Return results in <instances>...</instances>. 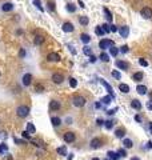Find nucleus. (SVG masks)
<instances>
[{
  "label": "nucleus",
  "instance_id": "obj_33",
  "mask_svg": "<svg viewBox=\"0 0 152 160\" xmlns=\"http://www.w3.org/2000/svg\"><path fill=\"white\" fill-rule=\"evenodd\" d=\"M57 153H59L60 156H66V155H67V148H66V147H59V148H57Z\"/></svg>",
  "mask_w": 152,
  "mask_h": 160
},
{
  "label": "nucleus",
  "instance_id": "obj_32",
  "mask_svg": "<svg viewBox=\"0 0 152 160\" xmlns=\"http://www.w3.org/2000/svg\"><path fill=\"white\" fill-rule=\"evenodd\" d=\"M32 2H33V6H35L39 11H41V12L44 11V8L41 7V2H40V0H32Z\"/></svg>",
  "mask_w": 152,
  "mask_h": 160
},
{
  "label": "nucleus",
  "instance_id": "obj_60",
  "mask_svg": "<svg viewBox=\"0 0 152 160\" xmlns=\"http://www.w3.org/2000/svg\"><path fill=\"white\" fill-rule=\"evenodd\" d=\"M149 97H151V100H152V92H149Z\"/></svg>",
  "mask_w": 152,
  "mask_h": 160
},
{
  "label": "nucleus",
  "instance_id": "obj_45",
  "mask_svg": "<svg viewBox=\"0 0 152 160\" xmlns=\"http://www.w3.org/2000/svg\"><path fill=\"white\" fill-rule=\"evenodd\" d=\"M35 89H36V92H43V89H44V87H43V84H37Z\"/></svg>",
  "mask_w": 152,
  "mask_h": 160
},
{
  "label": "nucleus",
  "instance_id": "obj_10",
  "mask_svg": "<svg viewBox=\"0 0 152 160\" xmlns=\"http://www.w3.org/2000/svg\"><path fill=\"white\" fill-rule=\"evenodd\" d=\"M31 83H32V75L31 73H26L23 76V86L28 87V86H31Z\"/></svg>",
  "mask_w": 152,
  "mask_h": 160
},
{
  "label": "nucleus",
  "instance_id": "obj_1",
  "mask_svg": "<svg viewBox=\"0 0 152 160\" xmlns=\"http://www.w3.org/2000/svg\"><path fill=\"white\" fill-rule=\"evenodd\" d=\"M28 113H30V108H28L27 106H19V107L16 108V115H17L19 117H21V119L27 117Z\"/></svg>",
  "mask_w": 152,
  "mask_h": 160
},
{
  "label": "nucleus",
  "instance_id": "obj_40",
  "mask_svg": "<svg viewBox=\"0 0 152 160\" xmlns=\"http://www.w3.org/2000/svg\"><path fill=\"white\" fill-rule=\"evenodd\" d=\"M104 127H105L107 129H111V128L114 127V123L111 122V120H107V122H104Z\"/></svg>",
  "mask_w": 152,
  "mask_h": 160
},
{
  "label": "nucleus",
  "instance_id": "obj_27",
  "mask_svg": "<svg viewBox=\"0 0 152 160\" xmlns=\"http://www.w3.org/2000/svg\"><path fill=\"white\" fill-rule=\"evenodd\" d=\"M123 144H124V148H132V146H134V143H132L131 139H124L123 140Z\"/></svg>",
  "mask_w": 152,
  "mask_h": 160
},
{
  "label": "nucleus",
  "instance_id": "obj_35",
  "mask_svg": "<svg viewBox=\"0 0 152 160\" xmlns=\"http://www.w3.org/2000/svg\"><path fill=\"white\" fill-rule=\"evenodd\" d=\"M119 52H120V49H117V48H116L115 46L110 48V53H111V55H112L114 57H115V56H117V53H119Z\"/></svg>",
  "mask_w": 152,
  "mask_h": 160
},
{
  "label": "nucleus",
  "instance_id": "obj_50",
  "mask_svg": "<svg viewBox=\"0 0 152 160\" xmlns=\"http://www.w3.org/2000/svg\"><path fill=\"white\" fill-rule=\"evenodd\" d=\"M147 108H148L149 111H152V100H149V102L147 103Z\"/></svg>",
  "mask_w": 152,
  "mask_h": 160
},
{
  "label": "nucleus",
  "instance_id": "obj_4",
  "mask_svg": "<svg viewBox=\"0 0 152 160\" xmlns=\"http://www.w3.org/2000/svg\"><path fill=\"white\" fill-rule=\"evenodd\" d=\"M90 146H91L92 149H97V148H100L103 146V140L100 137H94L91 142H90Z\"/></svg>",
  "mask_w": 152,
  "mask_h": 160
},
{
  "label": "nucleus",
  "instance_id": "obj_42",
  "mask_svg": "<svg viewBox=\"0 0 152 160\" xmlns=\"http://www.w3.org/2000/svg\"><path fill=\"white\" fill-rule=\"evenodd\" d=\"M139 64H140L141 67H148V62H147L145 59H143V57L139 59Z\"/></svg>",
  "mask_w": 152,
  "mask_h": 160
},
{
  "label": "nucleus",
  "instance_id": "obj_19",
  "mask_svg": "<svg viewBox=\"0 0 152 160\" xmlns=\"http://www.w3.org/2000/svg\"><path fill=\"white\" fill-rule=\"evenodd\" d=\"M55 6L56 4H55V2H52V0H48V2H47V9L50 12H55V9H56Z\"/></svg>",
  "mask_w": 152,
  "mask_h": 160
},
{
  "label": "nucleus",
  "instance_id": "obj_20",
  "mask_svg": "<svg viewBox=\"0 0 152 160\" xmlns=\"http://www.w3.org/2000/svg\"><path fill=\"white\" fill-rule=\"evenodd\" d=\"M79 23H80L81 26H88V23H90L88 16H80V17H79Z\"/></svg>",
  "mask_w": 152,
  "mask_h": 160
},
{
  "label": "nucleus",
  "instance_id": "obj_39",
  "mask_svg": "<svg viewBox=\"0 0 152 160\" xmlns=\"http://www.w3.org/2000/svg\"><path fill=\"white\" fill-rule=\"evenodd\" d=\"M70 86H71L72 88H76V87H77V82H76L75 77H70Z\"/></svg>",
  "mask_w": 152,
  "mask_h": 160
},
{
  "label": "nucleus",
  "instance_id": "obj_46",
  "mask_svg": "<svg viewBox=\"0 0 152 160\" xmlns=\"http://www.w3.org/2000/svg\"><path fill=\"white\" fill-rule=\"evenodd\" d=\"M8 149V147L6 146V144H0V153H2V152H6Z\"/></svg>",
  "mask_w": 152,
  "mask_h": 160
},
{
  "label": "nucleus",
  "instance_id": "obj_41",
  "mask_svg": "<svg viewBox=\"0 0 152 160\" xmlns=\"http://www.w3.org/2000/svg\"><path fill=\"white\" fill-rule=\"evenodd\" d=\"M117 153H119L120 157H125V156H127V151H125L124 148H119V149H117Z\"/></svg>",
  "mask_w": 152,
  "mask_h": 160
},
{
  "label": "nucleus",
  "instance_id": "obj_6",
  "mask_svg": "<svg viewBox=\"0 0 152 160\" xmlns=\"http://www.w3.org/2000/svg\"><path fill=\"white\" fill-rule=\"evenodd\" d=\"M47 60H48V62H52V63L60 62V55L57 52H50L47 55Z\"/></svg>",
  "mask_w": 152,
  "mask_h": 160
},
{
  "label": "nucleus",
  "instance_id": "obj_31",
  "mask_svg": "<svg viewBox=\"0 0 152 160\" xmlns=\"http://www.w3.org/2000/svg\"><path fill=\"white\" fill-rule=\"evenodd\" d=\"M119 89H120L123 93H128V92H129V86H128V84H119Z\"/></svg>",
  "mask_w": 152,
  "mask_h": 160
},
{
  "label": "nucleus",
  "instance_id": "obj_49",
  "mask_svg": "<svg viewBox=\"0 0 152 160\" xmlns=\"http://www.w3.org/2000/svg\"><path fill=\"white\" fill-rule=\"evenodd\" d=\"M19 56H20V57H24V56H26V51H24L23 48L20 49V52H19Z\"/></svg>",
  "mask_w": 152,
  "mask_h": 160
},
{
  "label": "nucleus",
  "instance_id": "obj_26",
  "mask_svg": "<svg viewBox=\"0 0 152 160\" xmlns=\"http://www.w3.org/2000/svg\"><path fill=\"white\" fill-rule=\"evenodd\" d=\"M112 99H114V97H112L111 95H107V96H104V97L101 99V103L107 106V104H110V103L112 102Z\"/></svg>",
  "mask_w": 152,
  "mask_h": 160
},
{
  "label": "nucleus",
  "instance_id": "obj_34",
  "mask_svg": "<svg viewBox=\"0 0 152 160\" xmlns=\"http://www.w3.org/2000/svg\"><path fill=\"white\" fill-rule=\"evenodd\" d=\"M95 33L97 35V36H103L105 32L103 31V28H101V26H97L96 28H95Z\"/></svg>",
  "mask_w": 152,
  "mask_h": 160
},
{
  "label": "nucleus",
  "instance_id": "obj_61",
  "mask_svg": "<svg viewBox=\"0 0 152 160\" xmlns=\"http://www.w3.org/2000/svg\"><path fill=\"white\" fill-rule=\"evenodd\" d=\"M92 160H100V159H97V157H94V159H92Z\"/></svg>",
  "mask_w": 152,
  "mask_h": 160
},
{
  "label": "nucleus",
  "instance_id": "obj_63",
  "mask_svg": "<svg viewBox=\"0 0 152 160\" xmlns=\"http://www.w3.org/2000/svg\"><path fill=\"white\" fill-rule=\"evenodd\" d=\"M0 75H2V73H0Z\"/></svg>",
  "mask_w": 152,
  "mask_h": 160
},
{
  "label": "nucleus",
  "instance_id": "obj_38",
  "mask_svg": "<svg viewBox=\"0 0 152 160\" xmlns=\"http://www.w3.org/2000/svg\"><path fill=\"white\" fill-rule=\"evenodd\" d=\"M66 8H67L68 12H75V11H76V7H75V4H72V3H68Z\"/></svg>",
  "mask_w": 152,
  "mask_h": 160
},
{
  "label": "nucleus",
  "instance_id": "obj_25",
  "mask_svg": "<svg viewBox=\"0 0 152 160\" xmlns=\"http://www.w3.org/2000/svg\"><path fill=\"white\" fill-rule=\"evenodd\" d=\"M33 43H35V46H40V44H43L44 43V37L43 36H35V40H33Z\"/></svg>",
  "mask_w": 152,
  "mask_h": 160
},
{
  "label": "nucleus",
  "instance_id": "obj_53",
  "mask_svg": "<svg viewBox=\"0 0 152 160\" xmlns=\"http://www.w3.org/2000/svg\"><path fill=\"white\" fill-rule=\"evenodd\" d=\"M103 124H104L103 120H101V119H97V126H103Z\"/></svg>",
  "mask_w": 152,
  "mask_h": 160
},
{
  "label": "nucleus",
  "instance_id": "obj_54",
  "mask_svg": "<svg viewBox=\"0 0 152 160\" xmlns=\"http://www.w3.org/2000/svg\"><path fill=\"white\" fill-rule=\"evenodd\" d=\"M107 113L111 116V115H114V113H115V109H110V111H107Z\"/></svg>",
  "mask_w": 152,
  "mask_h": 160
},
{
  "label": "nucleus",
  "instance_id": "obj_48",
  "mask_svg": "<svg viewBox=\"0 0 152 160\" xmlns=\"http://www.w3.org/2000/svg\"><path fill=\"white\" fill-rule=\"evenodd\" d=\"M96 60H97V57H96V56H94V55H91V56H90V63H95Z\"/></svg>",
  "mask_w": 152,
  "mask_h": 160
},
{
  "label": "nucleus",
  "instance_id": "obj_7",
  "mask_svg": "<svg viewBox=\"0 0 152 160\" xmlns=\"http://www.w3.org/2000/svg\"><path fill=\"white\" fill-rule=\"evenodd\" d=\"M75 139H76V136H75L73 132H66V133H64V142L68 143V144L73 143V142H75Z\"/></svg>",
  "mask_w": 152,
  "mask_h": 160
},
{
  "label": "nucleus",
  "instance_id": "obj_16",
  "mask_svg": "<svg viewBox=\"0 0 152 160\" xmlns=\"http://www.w3.org/2000/svg\"><path fill=\"white\" fill-rule=\"evenodd\" d=\"M80 40H81L84 44H88V43L91 42V36H90L88 33H81V35H80Z\"/></svg>",
  "mask_w": 152,
  "mask_h": 160
},
{
  "label": "nucleus",
  "instance_id": "obj_18",
  "mask_svg": "<svg viewBox=\"0 0 152 160\" xmlns=\"http://www.w3.org/2000/svg\"><path fill=\"white\" fill-rule=\"evenodd\" d=\"M2 9H3L4 12H9V11L13 9V4H12V3H4V4L2 6Z\"/></svg>",
  "mask_w": 152,
  "mask_h": 160
},
{
  "label": "nucleus",
  "instance_id": "obj_47",
  "mask_svg": "<svg viewBox=\"0 0 152 160\" xmlns=\"http://www.w3.org/2000/svg\"><path fill=\"white\" fill-rule=\"evenodd\" d=\"M110 27H111V32H114V33L119 31V28H117V27H116L115 24H112V26H110Z\"/></svg>",
  "mask_w": 152,
  "mask_h": 160
},
{
  "label": "nucleus",
  "instance_id": "obj_28",
  "mask_svg": "<svg viewBox=\"0 0 152 160\" xmlns=\"http://www.w3.org/2000/svg\"><path fill=\"white\" fill-rule=\"evenodd\" d=\"M83 53H84V55H87V56L94 55V53H92V48H91V47H88V46H84V47H83Z\"/></svg>",
  "mask_w": 152,
  "mask_h": 160
},
{
  "label": "nucleus",
  "instance_id": "obj_17",
  "mask_svg": "<svg viewBox=\"0 0 152 160\" xmlns=\"http://www.w3.org/2000/svg\"><path fill=\"white\" fill-rule=\"evenodd\" d=\"M115 136L119 137V139H124V136H125V129H124V128H117V129L115 131Z\"/></svg>",
  "mask_w": 152,
  "mask_h": 160
},
{
  "label": "nucleus",
  "instance_id": "obj_12",
  "mask_svg": "<svg viewBox=\"0 0 152 160\" xmlns=\"http://www.w3.org/2000/svg\"><path fill=\"white\" fill-rule=\"evenodd\" d=\"M50 109L51 111L60 109V102H57V100H51V102H50Z\"/></svg>",
  "mask_w": 152,
  "mask_h": 160
},
{
  "label": "nucleus",
  "instance_id": "obj_29",
  "mask_svg": "<svg viewBox=\"0 0 152 160\" xmlns=\"http://www.w3.org/2000/svg\"><path fill=\"white\" fill-rule=\"evenodd\" d=\"M103 12H104V15H105V19L108 20V22H112V15H111V12L108 11V8H103Z\"/></svg>",
  "mask_w": 152,
  "mask_h": 160
},
{
  "label": "nucleus",
  "instance_id": "obj_23",
  "mask_svg": "<svg viewBox=\"0 0 152 160\" xmlns=\"http://www.w3.org/2000/svg\"><path fill=\"white\" fill-rule=\"evenodd\" d=\"M136 91H138V93H139V95H145V93H147V87L140 84V86H138V87H136Z\"/></svg>",
  "mask_w": 152,
  "mask_h": 160
},
{
  "label": "nucleus",
  "instance_id": "obj_21",
  "mask_svg": "<svg viewBox=\"0 0 152 160\" xmlns=\"http://www.w3.org/2000/svg\"><path fill=\"white\" fill-rule=\"evenodd\" d=\"M108 157H110L111 160H119V153L117 152H114V151H108L107 152Z\"/></svg>",
  "mask_w": 152,
  "mask_h": 160
},
{
  "label": "nucleus",
  "instance_id": "obj_2",
  "mask_svg": "<svg viewBox=\"0 0 152 160\" xmlns=\"http://www.w3.org/2000/svg\"><path fill=\"white\" fill-rule=\"evenodd\" d=\"M85 102H87V100H85L83 96H80V95H76V96H73V99H72V104H73L75 107H77V108L84 107V106H85Z\"/></svg>",
  "mask_w": 152,
  "mask_h": 160
},
{
  "label": "nucleus",
  "instance_id": "obj_30",
  "mask_svg": "<svg viewBox=\"0 0 152 160\" xmlns=\"http://www.w3.org/2000/svg\"><path fill=\"white\" fill-rule=\"evenodd\" d=\"M99 59L101 60V62H104V63H108V62H110V56H108L105 52H101L100 56H99Z\"/></svg>",
  "mask_w": 152,
  "mask_h": 160
},
{
  "label": "nucleus",
  "instance_id": "obj_43",
  "mask_svg": "<svg viewBox=\"0 0 152 160\" xmlns=\"http://www.w3.org/2000/svg\"><path fill=\"white\" fill-rule=\"evenodd\" d=\"M101 28H103V31H104L105 33H110V32H111V27L108 26V24H103Z\"/></svg>",
  "mask_w": 152,
  "mask_h": 160
},
{
  "label": "nucleus",
  "instance_id": "obj_44",
  "mask_svg": "<svg viewBox=\"0 0 152 160\" xmlns=\"http://www.w3.org/2000/svg\"><path fill=\"white\" fill-rule=\"evenodd\" d=\"M128 51H129L128 46H121V47H120V52H121V53H127Z\"/></svg>",
  "mask_w": 152,
  "mask_h": 160
},
{
  "label": "nucleus",
  "instance_id": "obj_13",
  "mask_svg": "<svg viewBox=\"0 0 152 160\" xmlns=\"http://www.w3.org/2000/svg\"><path fill=\"white\" fill-rule=\"evenodd\" d=\"M119 33H120L121 37H128V35H129V28H128L127 26H123V27L119 28Z\"/></svg>",
  "mask_w": 152,
  "mask_h": 160
},
{
  "label": "nucleus",
  "instance_id": "obj_55",
  "mask_svg": "<svg viewBox=\"0 0 152 160\" xmlns=\"http://www.w3.org/2000/svg\"><path fill=\"white\" fill-rule=\"evenodd\" d=\"M135 120H136V122H139V123L141 122V119H140V116H139V115H136V116H135Z\"/></svg>",
  "mask_w": 152,
  "mask_h": 160
},
{
  "label": "nucleus",
  "instance_id": "obj_5",
  "mask_svg": "<svg viewBox=\"0 0 152 160\" xmlns=\"http://www.w3.org/2000/svg\"><path fill=\"white\" fill-rule=\"evenodd\" d=\"M140 16L143 17V19H151L152 17V9L149 8V7H144V8H141L140 9Z\"/></svg>",
  "mask_w": 152,
  "mask_h": 160
},
{
  "label": "nucleus",
  "instance_id": "obj_51",
  "mask_svg": "<svg viewBox=\"0 0 152 160\" xmlns=\"http://www.w3.org/2000/svg\"><path fill=\"white\" fill-rule=\"evenodd\" d=\"M28 133H30L28 131H24V132H23V137H26V139L28 137V139H30V135H28Z\"/></svg>",
  "mask_w": 152,
  "mask_h": 160
},
{
  "label": "nucleus",
  "instance_id": "obj_56",
  "mask_svg": "<svg viewBox=\"0 0 152 160\" xmlns=\"http://www.w3.org/2000/svg\"><path fill=\"white\" fill-rule=\"evenodd\" d=\"M147 144H148V146H147V147H148V148H152V142H148V143H147Z\"/></svg>",
  "mask_w": 152,
  "mask_h": 160
},
{
  "label": "nucleus",
  "instance_id": "obj_52",
  "mask_svg": "<svg viewBox=\"0 0 152 160\" xmlns=\"http://www.w3.org/2000/svg\"><path fill=\"white\" fill-rule=\"evenodd\" d=\"M77 4H79V7H81V8H84L85 6H84V3L81 2V0H79V2H77Z\"/></svg>",
  "mask_w": 152,
  "mask_h": 160
},
{
  "label": "nucleus",
  "instance_id": "obj_24",
  "mask_svg": "<svg viewBox=\"0 0 152 160\" xmlns=\"http://www.w3.org/2000/svg\"><path fill=\"white\" fill-rule=\"evenodd\" d=\"M51 123H52L55 127H57V126L61 124V119L57 117V116H53V117H51Z\"/></svg>",
  "mask_w": 152,
  "mask_h": 160
},
{
  "label": "nucleus",
  "instance_id": "obj_9",
  "mask_svg": "<svg viewBox=\"0 0 152 160\" xmlns=\"http://www.w3.org/2000/svg\"><path fill=\"white\" fill-rule=\"evenodd\" d=\"M61 29L64 31V32H73V29H75V27H73V24L72 23H70V22H66L63 24V27H61Z\"/></svg>",
  "mask_w": 152,
  "mask_h": 160
},
{
  "label": "nucleus",
  "instance_id": "obj_37",
  "mask_svg": "<svg viewBox=\"0 0 152 160\" xmlns=\"http://www.w3.org/2000/svg\"><path fill=\"white\" fill-rule=\"evenodd\" d=\"M111 75H112V77H115L116 80H120V79H121V75H120V72H119V71H116V69H114V71L111 72Z\"/></svg>",
  "mask_w": 152,
  "mask_h": 160
},
{
  "label": "nucleus",
  "instance_id": "obj_36",
  "mask_svg": "<svg viewBox=\"0 0 152 160\" xmlns=\"http://www.w3.org/2000/svg\"><path fill=\"white\" fill-rule=\"evenodd\" d=\"M27 131H28L30 133H35V132H36V128H35V126H33L32 123H28V124H27Z\"/></svg>",
  "mask_w": 152,
  "mask_h": 160
},
{
  "label": "nucleus",
  "instance_id": "obj_14",
  "mask_svg": "<svg viewBox=\"0 0 152 160\" xmlns=\"http://www.w3.org/2000/svg\"><path fill=\"white\" fill-rule=\"evenodd\" d=\"M100 83H101V84H103V86H104V87L107 88V91H108V93H110V95H111V96H112V97L115 99V95H114V89H112V87H111L110 84H108L107 82H104V80H100Z\"/></svg>",
  "mask_w": 152,
  "mask_h": 160
},
{
  "label": "nucleus",
  "instance_id": "obj_8",
  "mask_svg": "<svg viewBox=\"0 0 152 160\" xmlns=\"http://www.w3.org/2000/svg\"><path fill=\"white\" fill-rule=\"evenodd\" d=\"M63 80H64V76H63L61 73H53V75H52V82H53L55 84H61Z\"/></svg>",
  "mask_w": 152,
  "mask_h": 160
},
{
  "label": "nucleus",
  "instance_id": "obj_58",
  "mask_svg": "<svg viewBox=\"0 0 152 160\" xmlns=\"http://www.w3.org/2000/svg\"><path fill=\"white\" fill-rule=\"evenodd\" d=\"M72 159H73V156H72V155H70V156H68V160H72Z\"/></svg>",
  "mask_w": 152,
  "mask_h": 160
},
{
  "label": "nucleus",
  "instance_id": "obj_3",
  "mask_svg": "<svg viewBox=\"0 0 152 160\" xmlns=\"http://www.w3.org/2000/svg\"><path fill=\"white\" fill-rule=\"evenodd\" d=\"M111 47H114V42H112L111 39H103V40H100L99 48H101L103 51H104V49H108V48H111Z\"/></svg>",
  "mask_w": 152,
  "mask_h": 160
},
{
  "label": "nucleus",
  "instance_id": "obj_57",
  "mask_svg": "<svg viewBox=\"0 0 152 160\" xmlns=\"http://www.w3.org/2000/svg\"><path fill=\"white\" fill-rule=\"evenodd\" d=\"M149 132H151V135H152V123H149Z\"/></svg>",
  "mask_w": 152,
  "mask_h": 160
},
{
  "label": "nucleus",
  "instance_id": "obj_59",
  "mask_svg": "<svg viewBox=\"0 0 152 160\" xmlns=\"http://www.w3.org/2000/svg\"><path fill=\"white\" fill-rule=\"evenodd\" d=\"M131 160H140L139 157H131Z\"/></svg>",
  "mask_w": 152,
  "mask_h": 160
},
{
  "label": "nucleus",
  "instance_id": "obj_62",
  "mask_svg": "<svg viewBox=\"0 0 152 160\" xmlns=\"http://www.w3.org/2000/svg\"><path fill=\"white\" fill-rule=\"evenodd\" d=\"M104 160H111V159H110V157H107V159H104Z\"/></svg>",
  "mask_w": 152,
  "mask_h": 160
},
{
  "label": "nucleus",
  "instance_id": "obj_22",
  "mask_svg": "<svg viewBox=\"0 0 152 160\" xmlns=\"http://www.w3.org/2000/svg\"><path fill=\"white\" fill-rule=\"evenodd\" d=\"M143 77H144L143 72H135L134 76H132V79L135 80V82H140V80H143Z\"/></svg>",
  "mask_w": 152,
  "mask_h": 160
},
{
  "label": "nucleus",
  "instance_id": "obj_15",
  "mask_svg": "<svg viewBox=\"0 0 152 160\" xmlns=\"http://www.w3.org/2000/svg\"><path fill=\"white\" fill-rule=\"evenodd\" d=\"M131 107H132L134 109H138V111H140L143 106H141V103L139 102V100H138V99H134V100H132V102H131Z\"/></svg>",
  "mask_w": 152,
  "mask_h": 160
},
{
  "label": "nucleus",
  "instance_id": "obj_11",
  "mask_svg": "<svg viewBox=\"0 0 152 160\" xmlns=\"http://www.w3.org/2000/svg\"><path fill=\"white\" fill-rule=\"evenodd\" d=\"M116 67H117L119 69L127 71V69L129 68V64H128L127 62H123V60H117V62H116Z\"/></svg>",
  "mask_w": 152,
  "mask_h": 160
}]
</instances>
